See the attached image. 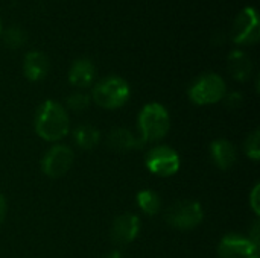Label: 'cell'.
<instances>
[{"instance_id":"obj_1","label":"cell","mask_w":260,"mask_h":258,"mask_svg":"<svg viewBox=\"0 0 260 258\" xmlns=\"http://www.w3.org/2000/svg\"><path fill=\"white\" fill-rule=\"evenodd\" d=\"M69 116L62 105L53 100H46L37 113L35 131L47 141H58L69 134Z\"/></svg>"},{"instance_id":"obj_2","label":"cell","mask_w":260,"mask_h":258,"mask_svg":"<svg viewBox=\"0 0 260 258\" xmlns=\"http://www.w3.org/2000/svg\"><path fill=\"white\" fill-rule=\"evenodd\" d=\"M140 138L146 141H158L169 132L171 119L166 108L160 103H148L139 116Z\"/></svg>"},{"instance_id":"obj_3","label":"cell","mask_w":260,"mask_h":258,"mask_svg":"<svg viewBox=\"0 0 260 258\" xmlns=\"http://www.w3.org/2000/svg\"><path fill=\"white\" fill-rule=\"evenodd\" d=\"M129 93L131 90L125 79L119 76H107L93 88V100L105 109H116L126 103Z\"/></svg>"},{"instance_id":"obj_4","label":"cell","mask_w":260,"mask_h":258,"mask_svg":"<svg viewBox=\"0 0 260 258\" xmlns=\"http://www.w3.org/2000/svg\"><path fill=\"white\" fill-rule=\"evenodd\" d=\"M225 82L216 73H204L193 81L189 88V97L198 105L216 103L225 97Z\"/></svg>"},{"instance_id":"obj_5","label":"cell","mask_w":260,"mask_h":258,"mask_svg":"<svg viewBox=\"0 0 260 258\" xmlns=\"http://www.w3.org/2000/svg\"><path fill=\"white\" fill-rule=\"evenodd\" d=\"M166 222L178 230H192L203 220V207L197 201H178L165 213Z\"/></svg>"},{"instance_id":"obj_6","label":"cell","mask_w":260,"mask_h":258,"mask_svg":"<svg viewBox=\"0 0 260 258\" xmlns=\"http://www.w3.org/2000/svg\"><path fill=\"white\" fill-rule=\"evenodd\" d=\"M259 15L254 6H245L235 18L232 38L236 44H254L259 40Z\"/></svg>"},{"instance_id":"obj_7","label":"cell","mask_w":260,"mask_h":258,"mask_svg":"<svg viewBox=\"0 0 260 258\" xmlns=\"http://www.w3.org/2000/svg\"><path fill=\"white\" fill-rule=\"evenodd\" d=\"M146 167L151 173L158 176L175 175L180 169L178 154L168 146H157L146 154Z\"/></svg>"},{"instance_id":"obj_8","label":"cell","mask_w":260,"mask_h":258,"mask_svg":"<svg viewBox=\"0 0 260 258\" xmlns=\"http://www.w3.org/2000/svg\"><path fill=\"white\" fill-rule=\"evenodd\" d=\"M73 164V151L64 144L50 148L41 160V169L49 178L64 176Z\"/></svg>"},{"instance_id":"obj_9","label":"cell","mask_w":260,"mask_h":258,"mask_svg":"<svg viewBox=\"0 0 260 258\" xmlns=\"http://www.w3.org/2000/svg\"><path fill=\"white\" fill-rule=\"evenodd\" d=\"M218 252L221 258H259V246L251 239L229 234L221 240Z\"/></svg>"},{"instance_id":"obj_10","label":"cell","mask_w":260,"mask_h":258,"mask_svg":"<svg viewBox=\"0 0 260 258\" xmlns=\"http://www.w3.org/2000/svg\"><path fill=\"white\" fill-rule=\"evenodd\" d=\"M140 230V220L136 214H122L119 216L111 227V239L119 245L131 243Z\"/></svg>"},{"instance_id":"obj_11","label":"cell","mask_w":260,"mask_h":258,"mask_svg":"<svg viewBox=\"0 0 260 258\" xmlns=\"http://www.w3.org/2000/svg\"><path fill=\"white\" fill-rule=\"evenodd\" d=\"M23 71L29 81H40L49 71V59L40 50L27 52L23 61Z\"/></svg>"},{"instance_id":"obj_12","label":"cell","mask_w":260,"mask_h":258,"mask_svg":"<svg viewBox=\"0 0 260 258\" xmlns=\"http://www.w3.org/2000/svg\"><path fill=\"white\" fill-rule=\"evenodd\" d=\"M96 76V68L94 64L90 59L85 58H79L76 59L70 70H69V81L70 84L76 85V87H88Z\"/></svg>"},{"instance_id":"obj_13","label":"cell","mask_w":260,"mask_h":258,"mask_svg":"<svg viewBox=\"0 0 260 258\" xmlns=\"http://www.w3.org/2000/svg\"><path fill=\"white\" fill-rule=\"evenodd\" d=\"M229 70L238 81H247L253 71V62L250 56L242 50H232L229 55Z\"/></svg>"},{"instance_id":"obj_14","label":"cell","mask_w":260,"mask_h":258,"mask_svg":"<svg viewBox=\"0 0 260 258\" xmlns=\"http://www.w3.org/2000/svg\"><path fill=\"white\" fill-rule=\"evenodd\" d=\"M210 152H212L215 164L219 169H222V170L230 169L235 164V161H236L235 146L230 141H227V140H216V141H213L212 146H210Z\"/></svg>"},{"instance_id":"obj_15","label":"cell","mask_w":260,"mask_h":258,"mask_svg":"<svg viewBox=\"0 0 260 258\" xmlns=\"http://www.w3.org/2000/svg\"><path fill=\"white\" fill-rule=\"evenodd\" d=\"M108 144L114 151L125 152V151L139 148L140 144H143V141H142V138H137L131 131H128L125 128H116L108 135Z\"/></svg>"},{"instance_id":"obj_16","label":"cell","mask_w":260,"mask_h":258,"mask_svg":"<svg viewBox=\"0 0 260 258\" xmlns=\"http://www.w3.org/2000/svg\"><path fill=\"white\" fill-rule=\"evenodd\" d=\"M73 137L81 149H93L99 143L101 134L93 125H81L73 131Z\"/></svg>"},{"instance_id":"obj_17","label":"cell","mask_w":260,"mask_h":258,"mask_svg":"<svg viewBox=\"0 0 260 258\" xmlns=\"http://www.w3.org/2000/svg\"><path fill=\"white\" fill-rule=\"evenodd\" d=\"M137 204L140 210L148 216H154L161 210V199L152 190H142L137 195Z\"/></svg>"},{"instance_id":"obj_18","label":"cell","mask_w":260,"mask_h":258,"mask_svg":"<svg viewBox=\"0 0 260 258\" xmlns=\"http://www.w3.org/2000/svg\"><path fill=\"white\" fill-rule=\"evenodd\" d=\"M3 38H5V43H6L9 47L15 49V47H21V46L24 44V41H26V33H24L23 29H20V27H17V26H12V27H9V29L5 30Z\"/></svg>"},{"instance_id":"obj_19","label":"cell","mask_w":260,"mask_h":258,"mask_svg":"<svg viewBox=\"0 0 260 258\" xmlns=\"http://www.w3.org/2000/svg\"><path fill=\"white\" fill-rule=\"evenodd\" d=\"M67 106L75 113H82L90 106V96L84 93H73L67 99Z\"/></svg>"},{"instance_id":"obj_20","label":"cell","mask_w":260,"mask_h":258,"mask_svg":"<svg viewBox=\"0 0 260 258\" xmlns=\"http://www.w3.org/2000/svg\"><path fill=\"white\" fill-rule=\"evenodd\" d=\"M245 152L250 158H253L254 161L259 158L260 155V148H259V131L253 132L247 141H245Z\"/></svg>"},{"instance_id":"obj_21","label":"cell","mask_w":260,"mask_h":258,"mask_svg":"<svg viewBox=\"0 0 260 258\" xmlns=\"http://www.w3.org/2000/svg\"><path fill=\"white\" fill-rule=\"evenodd\" d=\"M241 102H242V96L239 93H232L227 96V105L230 108H238L241 105Z\"/></svg>"},{"instance_id":"obj_22","label":"cell","mask_w":260,"mask_h":258,"mask_svg":"<svg viewBox=\"0 0 260 258\" xmlns=\"http://www.w3.org/2000/svg\"><path fill=\"white\" fill-rule=\"evenodd\" d=\"M257 193H259V187H256L254 190H253V195H251V204H253V208H254V211L256 213H259V205H257Z\"/></svg>"},{"instance_id":"obj_23","label":"cell","mask_w":260,"mask_h":258,"mask_svg":"<svg viewBox=\"0 0 260 258\" xmlns=\"http://www.w3.org/2000/svg\"><path fill=\"white\" fill-rule=\"evenodd\" d=\"M5 216H6V201H5V198L0 195V224L3 222Z\"/></svg>"},{"instance_id":"obj_24","label":"cell","mask_w":260,"mask_h":258,"mask_svg":"<svg viewBox=\"0 0 260 258\" xmlns=\"http://www.w3.org/2000/svg\"><path fill=\"white\" fill-rule=\"evenodd\" d=\"M107 258H122V255H120V252L114 251V252H111V254H110Z\"/></svg>"},{"instance_id":"obj_25","label":"cell","mask_w":260,"mask_h":258,"mask_svg":"<svg viewBox=\"0 0 260 258\" xmlns=\"http://www.w3.org/2000/svg\"><path fill=\"white\" fill-rule=\"evenodd\" d=\"M0 33H2V23H0Z\"/></svg>"}]
</instances>
